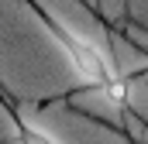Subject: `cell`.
<instances>
[{"label":"cell","instance_id":"obj_1","mask_svg":"<svg viewBox=\"0 0 148 144\" xmlns=\"http://www.w3.org/2000/svg\"><path fill=\"white\" fill-rule=\"evenodd\" d=\"M55 35L62 38V45L69 48V58H73L76 72L90 82V86H100L107 96H110L114 103H121L124 100V82H121V75H117V69L110 65V58L93 45V41H86V38H76L69 35L66 28H55Z\"/></svg>","mask_w":148,"mask_h":144},{"label":"cell","instance_id":"obj_2","mask_svg":"<svg viewBox=\"0 0 148 144\" xmlns=\"http://www.w3.org/2000/svg\"><path fill=\"white\" fill-rule=\"evenodd\" d=\"M21 144H55V141H48V134H41V130H35V127H21Z\"/></svg>","mask_w":148,"mask_h":144}]
</instances>
